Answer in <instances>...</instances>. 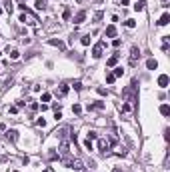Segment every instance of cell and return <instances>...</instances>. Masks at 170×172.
<instances>
[{"label":"cell","instance_id":"obj_1","mask_svg":"<svg viewBox=\"0 0 170 172\" xmlns=\"http://www.w3.org/2000/svg\"><path fill=\"white\" fill-rule=\"evenodd\" d=\"M114 144H116V136H110V138H98V142H96V148L100 150L102 154H106V152H110Z\"/></svg>","mask_w":170,"mask_h":172},{"label":"cell","instance_id":"obj_2","mask_svg":"<svg viewBox=\"0 0 170 172\" xmlns=\"http://www.w3.org/2000/svg\"><path fill=\"white\" fill-rule=\"evenodd\" d=\"M62 162H64L66 168H72V170H82V168H84V164H82L78 158H64Z\"/></svg>","mask_w":170,"mask_h":172},{"label":"cell","instance_id":"obj_3","mask_svg":"<svg viewBox=\"0 0 170 172\" xmlns=\"http://www.w3.org/2000/svg\"><path fill=\"white\" fill-rule=\"evenodd\" d=\"M140 58V48L138 46H132L130 50V66H136V60Z\"/></svg>","mask_w":170,"mask_h":172},{"label":"cell","instance_id":"obj_4","mask_svg":"<svg viewBox=\"0 0 170 172\" xmlns=\"http://www.w3.org/2000/svg\"><path fill=\"white\" fill-rule=\"evenodd\" d=\"M102 52H104V42H98V44H94V48H92V56L94 58H100Z\"/></svg>","mask_w":170,"mask_h":172},{"label":"cell","instance_id":"obj_5","mask_svg":"<svg viewBox=\"0 0 170 172\" xmlns=\"http://www.w3.org/2000/svg\"><path fill=\"white\" fill-rule=\"evenodd\" d=\"M20 22H24V24H36V18L30 16V14H20Z\"/></svg>","mask_w":170,"mask_h":172},{"label":"cell","instance_id":"obj_6","mask_svg":"<svg viewBox=\"0 0 170 172\" xmlns=\"http://www.w3.org/2000/svg\"><path fill=\"white\" fill-rule=\"evenodd\" d=\"M68 90H70V86H68V84H60V86L56 88V96H66Z\"/></svg>","mask_w":170,"mask_h":172},{"label":"cell","instance_id":"obj_7","mask_svg":"<svg viewBox=\"0 0 170 172\" xmlns=\"http://www.w3.org/2000/svg\"><path fill=\"white\" fill-rule=\"evenodd\" d=\"M68 132H70V128H68V126H64V128H60V130H56V136L60 138V140H66Z\"/></svg>","mask_w":170,"mask_h":172},{"label":"cell","instance_id":"obj_8","mask_svg":"<svg viewBox=\"0 0 170 172\" xmlns=\"http://www.w3.org/2000/svg\"><path fill=\"white\" fill-rule=\"evenodd\" d=\"M84 20H86V12H84V10H80L78 14L74 16V24H82Z\"/></svg>","mask_w":170,"mask_h":172},{"label":"cell","instance_id":"obj_9","mask_svg":"<svg viewBox=\"0 0 170 172\" xmlns=\"http://www.w3.org/2000/svg\"><path fill=\"white\" fill-rule=\"evenodd\" d=\"M6 138H8L10 142H16V138H18V132H16L14 128H10V130H6Z\"/></svg>","mask_w":170,"mask_h":172},{"label":"cell","instance_id":"obj_10","mask_svg":"<svg viewBox=\"0 0 170 172\" xmlns=\"http://www.w3.org/2000/svg\"><path fill=\"white\" fill-rule=\"evenodd\" d=\"M68 152H70V146H68L66 140H62V144H60V154H62V156H68Z\"/></svg>","mask_w":170,"mask_h":172},{"label":"cell","instance_id":"obj_11","mask_svg":"<svg viewBox=\"0 0 170 172\" xmlns=\"http://www.w3.org/2000/svg\"><path fill=\"white\" fill-rule=\"evenodd\" d=\"M158 84L162 86V88H166V86H168V76H166V74H160L158 76Z\"/></svg>","mask_w":170,"mask_h":172},{"label":"cell","instance_id":"obj_12","mask_svg":"<svg viewBox=\"0 0 170 172\" xmlns=\"http://www.w3.org/2000/svg\"><path fill=\"white\" fill-rule=\"evenodd\" d=\"M168 22H170V16L166 14V12H164V14L160 16V20H158V26H166Z\"/></svg>","mask_w":170,"mask_h":172},{"label":"cell","instance_id":"obj_13","mask_svg":"<svg viewBox=\"0 0 170 172\" xmlns=\"http://www.w3.org/2000/svg\"><path fill=\"white\" fill-rule=\"evenodd\" d=\"M106 36H110V38H114V36H116V26H114V24L106 26Z\"/></svg>","mask_w":170,"mask_h":172},{"label":"cell","instance_id":"obj_14","mask_svg":"<svg viewBox=\"0 0 170 172\" xmlns=\"http://www.w3.org/2000/svg\"><path fill=\"white\" fill-rule=\"evenodd\" d=\"M146 66H148V70H156L158 68V62H156L154 58H150V60L146 62Z\"/></svg>","mask_w":170,"mask_h":172},{"label":"cell","instance_id":"obj_15","mask_svg":"<svg viewBox=\"0 0 170 172\" xmlns=\"http://www.w3.org/2000/svg\"><path fill=\"white\" fill-rule=\"evenodd\" d=\"M8 54H10V58H12V60H16V58L20 56V52H18L16 48H10V46H8Z\"/></svg>","mask_w":170,"mask_h":172},{"label":"cell","instance_id":"obj_16","mask_svg":"<svg viewBox=\"0 0 170 172\" xmlns=\"http://www.w3.org/2000/svg\"><path fill=\"white\" fill-rule=\"evenodd\" d=\"M144 6H146V2L140 0V2H136V4H134V10L136 12H142V10H144Z\"/></svg>","mask_w":170,"mask_h":172},{"label":"cell","instance_id":"obj_17","mask_svg":"<svg viewBox=\"0 0 170 172\" xmlns=\"http://www.w3.org/2000/svg\"><path fill=\"white\" fill-rule=\"evenodd\" d=\"M160 114H162V116H168V114H170L168 104H162V106H160Z\"/></svg>","mask_w":170,"mask_h":172},{"label":"cell","instance_id":"obj_18","mask_svg":"<svg viewBox=\"0 0 170 172\" xmlns=\"http://www.w3.org/2000/svg\"><path fill=\"white\" fill-rule=\"evenodd\" d=\"M116 62H118V54H114V56H110V58H108V62H106V64H108V66H116Z\"/></svg>","mask_w":170,"mask_h":172},{"label":"cell","instance_id":"obj_19","mask_svg":"<svg viewBox=\"0 0 170 172\" xmlns=\"http://www.w3.org/2000/svg\"><path fill=\"white\" fill-rule=\"evenodd\" d=\"M50 98H52V94H50V92H44V94L40 96V102H50Z\"/></svg>","mask_w":170,"mask_h":172},{"label":"cell","instance_id":"obj_20","mask_svg":"<svg viewBox=\"0 0 170 172\" xmlns=\"http://www.w3.org/2000/svg\"><path fill=\"white\" fill-rule=\"evenodd\" d=\"M48 42H50L52 46H58V48H64V42H60V40H54V38H52V40H48Z\"/></svg>","mask_w":170,"mask_h":172},{"label":"cell","instance_id":"obj_21","mask_svg":"<svg viewBox=\"0 0 170 172\" xmlns=\"http://www.w3.org/2000/svg\"><path fill=\"white\" fill-rule=\"evenodd\" d=\"M112 74H114V78H120V76L124 74V70H122V68H114V72H112Z\"/></svg>","mask_w":170,"mask_h":172},{"label":"cell","instance_id":"obj_22","mask_svg":"<svg viewBox=\"0 0 170 172\" xmlns=\"http://www.w3.org/2000/svg\"><path fill=\"white\" fill-rule=\"evenodd\" d=\"M4 8H6V12H8V14H12V10H14V4H12V2H6V4H4Z\"/></svg>","mask_w":170,"mask_h":172},{"label":"cell","instance_id":"obj_23","mask_svg":"<svg viewBox=\"0 0 170 172\" xmlns=\"http://www.w3.org/2000/svg\"><path fill=\"white\" fill-rule=\"evenodd\" d=\"M80 42H82V44H84V46H88V44H90V34L82 36V40H80Z\"/></svg>","mask_w":170,"mask_h":172},{"label":"cell","instance_id":"obj_24","mask_svg":"<svg viewBox=\"0 0 170 172\" xmlns=\"http://www.w3.org/2000/svg\"><path fill=\"white\" fill-rule=\"evenodd\" d=\"M72 112H74V114H80V112H82V106H80V104H74V106H72Z\"/></svg>","mask_w":170,"mask_h":172},{"label":"cell","instance_id":"obj_25","mask_svg":"<svg viewBox=\"0 0 170 172\" xmlns=\"http://www.w3.org/2000/svg\"><path fill=\"white\" fill-rule=\"evenodd\" d=\"M70 16H72V12H70V8H66V10L62 12V18H64V20H68Z\"/></svg>","mask_w":170,"mask_h":172},{"label":"cell","instance_id":"obj_26","mask_svg":"<svg viewBox=\"0 0 170 172\" xmlns=\"http://www.w3.org/2000/svg\"><path fill=\"white\" fill-rule=\"evenodd\" d=\"M114 80H116V78H114V74H112V72H110V74H106V82H108V84H112Z\"/></svg>","mask_w":170,"mask_h":172},{"label":"cell","instance_id":"obj_27","mask_svg":"<svg viewBox=\"0 0 170 172\" xmlns=\"http://www.w3.org/2000/svg\"><path fill=\"white\" fill-rule=\"evenodd\" d=\"M90 108H96V110H100V108H104V104H102V102H94V104H90Z\"/></svg>","mask_w":170,"mask_h":172},{"label":"cell","instance_id":"obj_28","mask_svg":"<svg viewBox=\"0 0 170 172\" xmlns=\"http://www.w3.org/2000/svg\"><path fill=\"white\" fill-rule=\"evenodd\" d=\"M36 8H38V10H44V8H46V4L42 2V0H38V2H36Z\"/></svg>","mask_w":170,"mask_h":172},{"label":"cell","instance_id":"obj_29","mask_svg":"<svg viewBox=\"0 0 170 172\" xmlns=\"http://www.w3.org/2000/svg\"><path fill=\"white\" fill-rule=\"evenodd\" d=\"M96 138H98V134H96L94 130H90V132H88V140H96Z\"/></svg>","mask_w":170,"mask_h":172},{"label":"cell","instance_id":"obj_30","mask_svg":"<svg viewBox=\"0 0 170 172\" xmlns=\"http://www.w3.org/2000/svg\"><path fill=\"white\" fill-rule=\"evenodd\" d=\"M120 110H122V112H130V106H128V104H120Z\"/></svg>","mask_w":170,"mask_h":172},{"label":"cell","instance_id":"obj_31","mask_svg":"<svg viewBox=\"0 0 170 172\" xmlns=\"http://www.w3.org/2000/svg\"><path fill=\"white\" fill-rule=\"evenodd\" d=\"M36 124H38V126H46V120H44V118H38Z\"/></svg>","mask_w":170,"mask_h":172},{"label":"cell","instance_id":"obj_32","mask_svg":"<svg viewBox=\"0 0 170 172\" xmlns=\"http://www.w3.org/2000/svg\"><path fill=\"white\" fill-rule=\"evenodd\" d=\"M126 26H128V28H134V20H130V18H128V20H126Z\"/></svg>","mask_w":170,"mask_h":172},{"label":"cell","instance_id":"obj_33","mask_svg":"<svg viewBox=\"0 0 170 172\" xmlns=\"http://www.w3.org/2000/svg\"><path fill=\"white\" fill-rule=\"evenodd\" d=\"M84 146H86V148H88V150H92V140H88V138H86V142H84Z\"/></svg>","mask_w":170,"mask_h":172},{"label":"cell","instance_id":"obj_34","mask_svg":"<svg viewBox=\"0 0 170 172\" xmlns=\"http://www.w3.org/2000/svg\"><path fill=\"white\" fill-rule=\"evenodd\" d=\"M72 86H74V90H82V84H80V82H74Z\"/></svg>","mask_w":170,"mask_h":172},{"label":"cell","instance_id":"obj_35","mask_svg":"<svg viewBox=\"0 0 170 172\" xmlns=\"http://www.w3.org/2000/svg\"><path fill=\"white\" fill-rule=\"evenodd\" d=\"M30 110H32V112H36V110H38V104L32 102V104H30Z\"/></svg>","mask_w":170,"mask_h":172},{"label":"cell","instance_id":"obj_36","mask_svg":"<svg viewBox=\"0 0 170 172\" xmlns=\"http://www.w3.org/2000/svg\"><path fill=\"white\" fill-rule=\"evenodd\" d=\"M102 18V12H96V14H94V20H96V22H98V20H100Z\"/></svg>","mask_w":170,"mask_h":172},{"label":"cell","instance_id":"obj_37","mask_svg":"<svg viewBox=\"0 0 170 172\" xmlns=\"http://www.w3.org/2000/svg\"><path fill=\"white\" fill-rule=\"evenodd\" d=\"M112 172H122V170H120V168H114V170Z\"/></svg>","mask_w":170,"mask_h":172}]
</instances>
